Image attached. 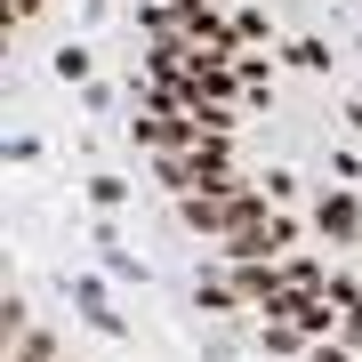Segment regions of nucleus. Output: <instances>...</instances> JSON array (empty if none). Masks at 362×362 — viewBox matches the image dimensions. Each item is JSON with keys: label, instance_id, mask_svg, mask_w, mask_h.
Returning a JSON list of instances; mask_svg holds the SVG:
<instances>
[{"label": "nucleus", "instance_id": "obj_2", "mask_svg": "<svg viewBox=\"0 0 362 362\" xmlns=\"http://www.w3.org/2000/svg\"><path fill=\"white\" fill-rule=\"evenodd\" d=\"M57 81H89V49H81V40H73V49H57Z\"/></svg>", "mask_w": 362, "mask_h": 362}, {"label": "nucleus", "instance_id": "obj_3", "mask_svg": "<svg viewBox=\"0 0 362 362\" xmlns=\"http://www.w3.org/2000/svg\"><path fill=\"white\" fill-rule=\"evenodd\" d=\"M290 65H306V73H322V65H330V49H322V40H298V49H290Z\"/></svg>", "mask_w": 362, "mask_h": 362}, {"label": "nucleus", "instance_id": "obj_1", "mask_svg": "<svg viewBox=\"0 0 362 362\" xmlns=\"http://www.w3.org/2000/svg\"><path fill=\"white\" fill-rule=\"evenodd\" d=\"M314 226H322V233H338V242H354V233H362V209H354V194H330L322 209H314Z\"/></svg>", "mask_w": 362, "mask_h": 362}, {"label": "nucleus", "instance_id": "obj_4", "mask_svg": "<svg viewBox=\"0 0 362 362\" xmlns=\"http://www.w3.org/2000/svg\"><path fill=\"white\" fill-rule=\"evenodd\" d=\"M194 298H202L209 314H226V306H233V290H226V282H194Z\"/></svg>", "mask_w": 362, "mask_h": 362}]
</instances>
